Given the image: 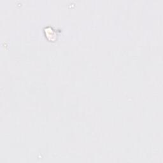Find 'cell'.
<instances>
[{"label": "cell", "instance_id": "obj_1", "mask_svg": "<svg viewBox=\"0 0 163 163\" xmlns=\"http://www.w3.org/2000/svg\"><path fill=\"white\" fill-rule=\"evenodd\" d=\"M45 33H46L47 37L48 38V37H50L49 40L54 41L56 39L57 37V33L55 32L54 30H53L52 28H47L45 29Z\"/></svg>", "mask_w": 163, "mask_h": 163}]
</instances>
